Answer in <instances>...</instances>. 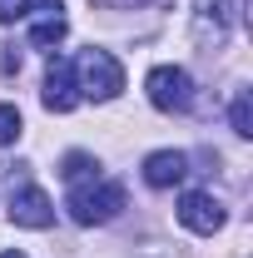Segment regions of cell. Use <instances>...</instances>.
Masks as SVG:
<instances>
[{"label":"cell","mask_w":253,"mask_h":258,"mask_svg":"<svg viewBox=\"0 0 253 258\" xmlns=\"http://www.w3.org/2000/svg\"><path fill=\"white\" fill-rule=\"evenodd\" d=\"M99 5H109V10H134V5H154V0H99Z\"/></svg>","instance_id":"obj_14"},{"label":"cell","mask_w":253,"mask_h":258,"mask_svg":"<svg viewBox=\"0 0 253 258\" xmlns=\"http://www.w3.org/2000/svg\"><path fill=\"white\" fill-rule=\"evenodd\" d=\"M228 25H233L228 0H194V35H199L204 45L219 50L223 40H228Z\"/></svg>","instance_id":"obj_7"},{"label":"cell","mask_w":253,"mask_h":258,"mask_svg":"<svg viewBox=\"0 0 253 258\" xmlns=\"http://www.w3.org/2000/svg\"><path fill=\"white\" fill-rule=\"evenodd\" d=\"M233 134H243V139L253 134V99H248V95L233 99Z\"/></svg>","instance_id":"obj_13"},{"label":"cell","mask_w":253,"mask_h":258,"mask_svg":"<svg viewBox=\"0 0 253 258\" xmlns=\"http://www.w3.org/2000/svg\"><path fill=\"white\" fill-rule=\"evenodd\" d=\"M95 169H99V164L90 159V154H65V169H60V174L70 179V184H80V179H90Z\"/></svg>","instance_id":"obj_11"},{"label":"cell","mask_w":253,"mask_h":258,"mask_svg":"<svg viewBox=\"0 0 253 258\" xmlns=\"http://www.w3.org/2000/svg\"><path fill=\"white\" fill-rule=\"evenodd\" d=\"M20 139V109L15 104H0V149Z\"/></svg>","instance_id":"obj_12"},{"label":"cell","mask_w":253,"mask_h":258,"mask_svg":"<svg viewBox=\"0 0 253 258\" xmlns=\"http://www.w3.org/2000/svg\"><path fill=\"white\" fill-rule=\"evenodd\" d=\"M30 10L55 15V10H60V0H0V20H5V25H10V20H25Z\"/></svg>","instance_id":"obj_10"},{"label":"cell","mask_w":253,"mask_h":258,"mask_svg":"<svg viewBox=\"0 0 253 258\" xmlns=\"http://www.w3.org/2000/svg\"><path fill=\"white\" fill-rule=\"evenodd\" d=\"M75 90L80 95H90V99H114L119 90H124V70H119V60L109 55V50H85L80 60H75Z\"/></svg>","instance_id":"obj_2"},{"label":"cell","mask_w":253,"mask_h":258,"mask_svg":"<svg viewBox=\"0 0 253 258\" xmlns=\"http://www.w3.org/2000/svg\"><path fill=\"white\" fill-rule=\"evenodd\" d=\"M184 174H189V154L184 149H159L144 159V184L149 189H174V184H184Z\"/></svg>","instance_id":"obj_8"},{"label":"cell","mask_w":253,"mask_h":258,"mask_svg":"<svg viewBox=\"0 0 253 258\" xmlns=\"http://www.w3.org/2000/svg\"><path fill=\"white\" fill-rule=\"evenodd\" d=\"M10 224H20V228H50V224H55V204H50V194L35 189V184L15 189V194H10Z\"/></svg>","instance_id":"obj_5"},{"label":"cell","mask_w":253,"mask_h":258,"mask_svg":"<svg viewBox=\"0 0 253 258\" xmlns=\"http://www.w3.org/2000/svg\"><path fill=\"white\" fill-rule=\"evenodd\" d=\"M0 258H25V253H0Z\"/></svg>","instance_id":"obj_15"},{"label":"cell","mask_w":253,"mask_h":258,"mask_svg":"<svg viewBox=\"0 0 253 258\" xmlns=\"http://www.w3.org/2000/svg\"><path fill=\"white\" fill-rule=\"evenodd\" d=\"M144 90H149V104L164 114H189L194 109V75L184 64H154Z\"/></svg>","instance_id":"obj_3"},{"label":"cell","mask_w":253,"mask_h":258,"mask_svg":"<svg viewBox=\"0 0 253 258\" xmlns=\"http://www.w3.org/2000/svg\"><path fill=\"white\" fill-rule=\"evenodd\" d=\"M179 224L189 228V233H219L223 224H228V214H223V204L214 199V194L194 189L179 199Z\"/></svg>","instance_id":"obj_4"},{"label":"cell","mask_w":253,"mask_h":258,"mask_svg":"<svg viewBox=\"0 0 253 258\" xmlns=\"http://www.w3.org/2000/svg\"><path fill=\"white\" fill-rule=\"evenodd\" d=\"M40 99H45V109H50V114H70V109L80 104V90H75V64H70V60H50Z\"/></svg>","instance_id":"obj_6"},{"label":"cell","mask_w":253,"mask_h":258,"mask_svg":"<svg viewBox=\"0 0 253 258\" xmlns=\"http://www.w3.org/2000/svg\"><path fill=\"white\" fill-rule=\"evenodd\" d=\"M65 30H70V25H65L60 10H55V15H45V20L30 25V45H35V50H55V45L65 40Z\"/></svg>","instance_id":"obj_9"},{"label":"cell","mask_w":253,"mask_h":258,"mask_svg":"<svg viewBox=\"0 0 253 258\" xmlns=\"http://www.w3.org/2000/svg\"><path fill=\"white\" fill-rule=\"evenodd\" d=\"M65 209H70L75 224H85V228L109 224V219H119V209H124V189L109 184V179H80V184H70Z\"/></svg>","instance_id":"obj_1"}]
</instances>
